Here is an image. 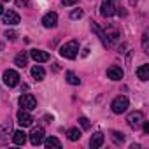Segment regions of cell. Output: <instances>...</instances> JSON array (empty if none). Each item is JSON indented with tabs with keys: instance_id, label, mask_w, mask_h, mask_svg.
<instances>
[{
	"instance_id": "26",
	"label": "cell",
	"mask_w": 149,
	"mask_h": 149,
	"mask_svg": "<svg viewBox=\"0 0 149 149\" xmlns=\"http://www.w3.org/2000/svg\"><path fill=\"white\" fill-rule=\"evenodd\" d=\"M79 125L83 126V130H90V126H91V125H90V119H88V118H84V116H81V118H79Z\"/></svg>"
},
{
	"instance_id": "30",
	"label": "cell",
	"mask_w": 149,
	"mask_h": 149,
	"mask_svg": "<svg viewBox=\"0 0 149 149\" xmlns=\"http://www.w3.org/2000/svg\"><path fill=\"white\" fill-rule=\"evenodd\" d=\"M142 132H144V133H146V135H147V133H149V123H147V121H146V119H144V123H142Z\"/></svg>"
},
{
	"instance_id": "9",
	"label": "cell",
	"mask_w": 149,
	"mask_h": 149,
	"mask_svg": "<svg viewBox=\"0 0 149 149\" xmlns=\"http://www.w3.org/2000/svg\"><path fill=\"white\" fill-rule=\"evenodd\" d=\"M123 76H125V72H123V68L118 67V65H111V67L107 68V77H109L111 81H121Z\"/></svg>"
},
{
	"instance_id": "10",
	"label": "cell",
	"mask_w": 149,
	"mask_h": 149,
	"mask_svg": "<svg viewBox=\"0 0 149 149\" xmlns=\"http://www.w3.org/2000/svg\"><path fill=\"white\" fill-rule=\"evenodd\" d=\"M16 118H18V123H19L21 126H30V125H32V121H33L32 114H30L26 109H21V111H18Z\"/></svg>"
},
{
	"instance_id": "20",
	"label": "cell",
	"mask_w": 149,
	"mask_h": 149,
	"mask_svg": "<svg viewBox=\"0 0 149 149\" xmlns=\"http://www.w3.org/2000/svg\"><path fill=\"white\" fill-rule=\"evenodd\" d=\"M137 77L140 81H147L149 79V65H142L137 68Z\"/></svg>"
},
{
	"instance_id": "15",
	"label": "cell",
	"mask_w": 149,
	"mask_h": 149,
	"mask_svg": "<svg viewBox=\"0 0 149 149\" xmlns=\"http://www.w3.org/2000/svg\"><path fill=\"white\" fill-rule=\"evenodd\" d=\"M30 56L37 61V63H42V61H47L49 60V54L46 51H40V49H32L30 51Z\"/></svg>"
},
{
	"instance_id": "24",
	"label": "cell",
	"mask_w": 149,
	"mask_h": 149,
	"mask_svg": "<svg viewBox=\"0 0 149 149\" xmlns=\"http://www.w3.org/2000/svg\"><path fill=\"white\" fill-rule=\"evenodd\" d=\"M112 140H114L116 146H121V144L125 142V135L119 133V132H112Z\"/></svg>"
},
{
	"instance_id": "1",
	"label": "cell",
	"mask_w": 149,
	"mask_h": 149,
	"mask_svg": "<svg viewBox=\"0 0 149 149\" xmlns=\"http://www.w3.org/2000/svg\"><path fill=\"white\" fill-rule=\"evenodd\" d=\"M79 53V42L77 40H68L60 47V54L67 60H74Z\"/></svg>"
},
{
	"instance_id": "29",
	"label": "cell",
	"mask_w": 149,
	"mask_h": 149,
	"mask_svg": "<svg viewBox=\"0 0 149 149\" xmlns=\"http://www.w3.org/2000/svg\"><path fill=\"white\" fill-rule=\"evenodd\" d=\"M6 37H7L9 40H16V32H13V30H7V32H6Z\"/></svg>"
},
{
	"instance_id": "31",
	"label": "cell",
	"mask_w": 149,
	"mask_h": 149,
	"mask_svg": "<svg viewBox=\"0 0 149 149\" xmlns=\"http://www.w3.org/2000/svg\"><path fill=\"white\" fill-rule=\"evenodd\" d=\"M61 4L63 6H74V4H77V0H61Z\"/></svg>"
},
{
	"instance_id": "21",
	"label": "cell",
	"mask_w": 149,
	"mask_h": 149,
	"mask_svg": "<svg viewBox=\"0 0 149 149\" xmlns=\"http://www.w3.org/2000/svg\"><path fill=\"white\" fill-rule=\"evenodd\" d=\"M65 77H67V83H68V84H74V86L81 84V79H79L72 70H67V72H65Z\"/></svg>"
},
{
	"instance_id": "8",
	"label": "cell",
	"mask_w": 149,
	"mask_h": 149,
	"mask_svg": "<svg viewBox=\"0 0 149 149\" xmlns=\"http://www.w3.org/2000/svg\"><path fill=\"white\" fill-rule=\"evenodd\" d=\"M28 137H30V142L33 146H40L42 140H44V130L40 126H35V128H32V132H30Z\"/></svg>"
},
{
	"instance_id": "19",
	"label": "cell",
	"mask_w": 149,
	"mask_h": 149,
	"mask_svg": "<svg viewBox=\"0 0 149 149\" xmlns=\"http://www.w3.org/2000/svg\"><path fill=\"white\" fill-rule=\"evenodd\" d=\"M32 77H33L35 81H44V77H46V70H44L40 65H35V67L32 68Z\"/></svg>"
},
{
	"instance_id": "16",
	"label": "cell",
	"mask_w": 149,
	"mask_h": 149,
	"mask_svg": "<svg viewBox=\"0 0 149 149\" xmlns=\"http://www.w3.org/2000/svg\"><path fill=\"white\" fill-rule=\"evenodd\" d=\"M104 140H105L104 133H102V132H97V133L91 135V139H90V146H91L93 149H97V147H100V146L104 144Z\"/></svg>"
},
{
	"instance_id": "28",
	"label": "cell",
	"mask_w": 149,
	"mask_h": 149,
	"mask_svg": "<svg viewBox=\"0 0 149 149\" xmlns=\"http://www.w3.org/2000/svg\"><path fill=\"white\" fill-rule=\"evenodd\" d=\"M16 6L18 7H28L30 6V0H16Z\"/></svg>"
},
{
	"instance_id": "27",
	"label": "cell",
	"mask_w": 149,
	"mask_h": 149,
	"mask_svg": "<svg viewBox=\"0 0 149 149\" xmlns=\"http://www.w3.org/2000/svg\"><path fill=\"white\" fill-rule=\"evenodd\" d=\"M83 14H84L83 9H74V11L70 13V18H72V19H79V18H83Z\"/></svg>"
},
{
	"instance_id": "7",
	"label": "cell",
	"mask_w": 149,
	"mask_h": 149,
	"mask_svg": "<svg viewBox=\"0 0 149 149\" xmlns=\"http://www.w3.org/2000/svg\"><path fill=\"white\" fill-rule=\"evenodd\" d=\"M2 19H4V23H6V25H11V26L18 25V23L21 21L19 14H18V13H14V11H4V13H2Z\"/></svg>"
},
{
	"instance_id": "32",
	"label": "cell",
	"mask_w": 149,
	"mask_h": 149,
	"mask_svg": "<svg viewBox=\"0 0 149 149\" xmlns=\"http://www.w3.org/2000/svg\"><path fill=\"white\" fill-rule=\"evenodd\" d=\"M2 13H4V7H2V4H0V16H2Z\"/></svg>"
},
{
	"instance_id": "13",
	"label": "cell",
	"mask_w": 149,
	"mask_h": 149,
	"mask_svg": "<svg viewBox=\"0 0 149 149\" xmlns=\"http://www.w3.org/2000/svg\"><path fill=\"white\" fill-rule=\"evenodd\" d=\"M91 30L97 33V37L100 39V42H102V46H104V47H111V46H109V40H107V35H105V32H104V30H102L95 21H91Z\"/></svg>"
},
{
	"instance_id": "5",
	"label": "cell",
	"mask_w": 149,
	"mask_h": 149,
	"mask_svg": "<svg viewBox=\"0 0 149 149\" xmlns=\"http://www.w3.org/2000/svg\"><path fill=\"white\" fill-rule=\"evenodd\" d=\"M18 102H19L21 109H26V111H33V109L37 107V100H35V97H33V95H30V93L21 95Z\"/></svg>"
},
{
	"instance_id": "25",
	"label": "cell",
	"mask_w": 149,
	"mask_h": 149,
	"mask_svg": "<svg viewBox=\"0 0 149 149\" xmlns=\"http://www.w3.org/2000/svg\"><path fill=\"white\" fill-rule=\"evenodd\" d=\"M142 49L146 53H149V33L147 32H144V35H142Z\"/></svg>"
},
{
	"instance_id": "23",
	"label": "cell",
	"mask_w": 149,
	"mask_h": 149,
	"mask_svg": "<svg viewBox=\"0 0 149 149\" xmlns=\"http://www.w3.org/2000/svg\"><path fill=\"white\" fill-rule=\"evenodd\" d=\"M26 61H28V58H26V54L25 53H19V54H16V58H14V65H18V67H26Z\"/></svg>"
},
{
	"instance_id": "17",
	"label": "cell",
	"mask_w": 149,
	"mask_h": 149,
	"mask_svg": "<svg viewBox=\"0 0 149 149\" xmlns=\"http://www.w3.org/2000/svg\"><path fill=\"white\" fill-rule=\"evenodd\" d=\"M13 142H14L16 146H25V142H26V133H25L23 130L13 132Z\"/></svg>"
},
{
	"instance_id": "6",
	"label": "cell",
	"mask_w": 149,
	"mask_h": 149,
	"mask_svg": "<svg viewBox=\"0 0 149 149\" xmlns=\"http://www.w3.org/2000/svg\"><path fill=\"white\" fill-rule=\"evenodd\" d=\"M128 126L130 128H133V130H139L140 126H142V123H144V114L140 112V111H137V112H132L130 116H128Z\"/></svg>"
},
{
	"instance_id": "14",
	"label": "cell",
	"mask_w": 149,
	"mask_h": 149,
	"mask_svg": "<svg viewBox=\"0 0 149 149\" xmlns=\"http://www.w3.org/2000/svg\"><path fill=\"white\" fill-rule=\"evenodd\" d=\"M105 35H107V40H109V46H112V44H116L118 39H119V30H118L116 26L109 25L107 30H105Z\"/></svg>"
},
{
	"instance_id": "12",
	"label": "cell",
	"mask_w": 149,
	"mask_h": 149,
	"mask_svg": "<svg viewBox=\"0 0 149 149\" xmlns=\"http://www.w3.org/2000/svg\"><path fill=\"white\" fill-rule=\"evenodd\" d=\"M56 23H58V14L56 13H47V14L42 16V25L46 28H54Z\"/></svg>"
},
{
	"instance_id": "11",
	"label": "cell",
	"mask_w": 149,
	"mask_h": 149,
	"mask_svg": "<svg viewBox=\"0 0 149 149\" xmlns=\"http://www.w3.org/2000/svg\"><path fill=\"white\" fill-rule=\"evenodd\" d=\"M11 133H13V125L9 121L0 125V144H6L9 140V135Z\"/></svg>"
},
{
	"instance_id": "22",
	"label": "cell",
	"mask_w": 149,
	"mask_h": 149,
	"mask_svg": "<svg viewBox=\"0 0 149 149\" xmlns=\"http://www.w3.org/2000/svg\"><path fill=\"white\" fill-rule=\"evenodd\" d=\"M67 137H68V140L76 142V140L81 139V130H79V128H70V130L67 132Z\"/></svg>"
},
{
	"instance_id": "3",
	"label": "cell",
	"mask_w": 149,
	"mask_h": 149,
	"mask_svg": "<svg viewBox=\"0 0 149 149\" xmlns=\"http://www.w3.org/2000/svg\"><path fill=\"white\" fill-rule=\"evenodd\" d=\"M2 79H4V84H6V86L14 88V86L19 83V74H18L16 70H13V68H7V70L4 72Z\"/></svg>"
},
{
	"instance_id": "2",
	"label": "cell",
	"mask_w": 149,
	"mask_h": 149,
	"mask_svg": "<svg viewBox=\"0 0 149 149\" xmlns=\"http://www.w3.org/2000/svg\"><path fill=\"white\" fill-rule=\"evenodd\" d=\"M111 109H112L114 114H123V112H126V109H128V98H126L125 95L116 97V98L112 100V104H111Z\"/></svg>"
},
{
	"instance_id": "18",
	"label": "cell",
	"mask_w": 149,
	"mask_h": 149,
	"mask_svg": "<svg viewBox=\"0 0 149 149\" xmlns=\"http://www.w3.org/2000/svg\"><path fill=\"white\" fill-rule=\"evenodd\" d=\"M42 142H44V146H46L47 149H61V142H60L56 137H47V139H44Z\"/></svg>"
},
{
	"instance_id": "4",
	"label": "cell",
	"mask_w": 149,
	"mask_h": 149,
	"mask_svg": "<svg viewBox=\"0 0 149 149\" xmlns=\"http://www.w3.org/2000/svg\"><path fill=\"white\" fill-rule=\"evenodd\" d=\"M116 0H102V6H100V14L104 18H111L116 13Z\"/></svg>"
},
{
	"instance_id": "33",
	"label": "cell",
	"mask_w": 149,
	"mask_h": 149,
	"mask_svg": "<svg viewBox=\"0 0 149 149\" xmlns=\"http://www.w3.org/2000/svg\"><path fill=\"white\" fill-rule=\"evenodd\" d=\"M2 2H9V0H2Z\"/></svg>"
}]
</instances>
